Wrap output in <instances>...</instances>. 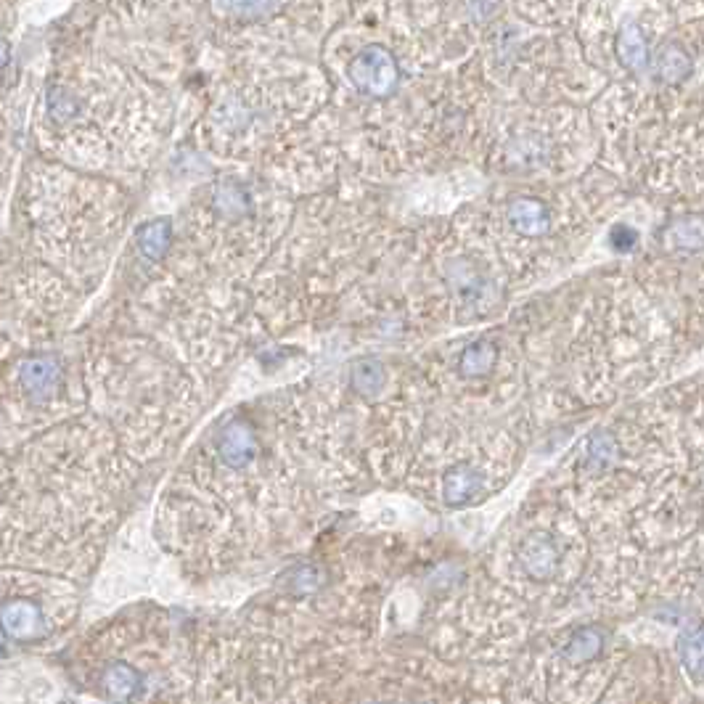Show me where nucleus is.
I'll use <instances>...</instances> for the list:
<instances>
[{
  "mask_svg": "<svg viewBox=\"0 0 704 704\" xmlns=\"http://www.w3.org/2000/svg\"><path fill=\"white\" fill-rule=\"evenodd\" d=\"M104 686L114 699H128L133 697L135 686H138V675L128 665H112L104 675Z\"/></svg>",
  "mask_w": 704,
  "mask_h": 704,
  "instance_id": "1a4fd4ad",
  "label": "nucleus"
},
{
  "mask_svg": "<svg viewBox=\"0 0 704 704\" xmlns=\"http://www.w3.org/2000/svg\"><path fill=\"white\" fill-rule=\"evenodd\" d=\"M556 548L548 540H532L522 551V562L535 577H548L556 570Z\"/></svg>",
  "mask_w": 704,
  "mask_h": 704,
  "instance_id": "0eeeda50",
  "label": "nucleus"
},
{
  "mask_svg": "<svg viewBox=\"0 0 704 704\" xmlns=\"http://www.w3.org/2000/svg\"><path fill=\"white\" fill-rule=\"evenodd\" d=\"M167 241H170V225H167L165 220L143 225L141 233H138V247L143 249V255L146 257L162 255L167 249Z\"/></svg>",
  "mask_w": 704,
  "mask_h": 704,
  "instance_id": "9d476101",
  "label": "nucleus"
},
{
  "mask_svg": "<svg viewBox=\"0 0 704 704\" xmlns=\"http://www.w3.org/2000/svg\"><path fill=\"white\" fill-rule=\"evenodd\" d=\"M0 625L11 638H35L40 633V609L30 601H11L0 612Z\"/></svg>",
  "mask_w": 704,
  "mask_h": 704,
  "instance_id": "39448f33",
  "label": "nucleus"
},
{
  "mask_svg": "<svg viewBox=\"0 0 704 704\" xmlns=\"http://www.w3.org/2000/svg\"><path fill=\"white\" fill-rule=\"evenodd\" d=\"M59 376V363L48 358V355H40V358L24 360L22 371H19V382H22L24 392L32 400H43L45 395H51V390H56Z\"/></svg>",
  "mask_w": 704,
  "mask_h": 704,
  "instance_id": "7ed1b4c3",
  "label": "nucleus"
},
{
  "mask_svg": "<svg viewBox=\"0 0 704 704\" xmlns=\"http://www.w3.org/2000/svg\"><path fill=\"white\" fill-rule=\"evenodd\" d=\"M477 487H480V477L472 466H458L445 480V498L448 503H464L477 493Z\"/></svg>",
  "mask_w": 704,
  "mask_h": 704,
  "instance_id": "6e6552de",
  "label": "nucleus"
},
{
  "mask_svg": "<svg viewBox=\"0 0 704 704\" xmlns=\"http://www.w3.org/2000/svg\"><path fill=\"white\" fill-rule=\"evenodd\" d=\"M218 11L228 22H270L278 11H284V0H218Z\"/></svg>",
  "mask_w": 704,
  "mask_h": 704,
  "instance_id": "20e7f679",
  "label": "nucleus"
},
{
  "mask_svg": "<svg viewBox=\"0 0 704 704\" xmlns=\"http://www.w3.org/2000/svg\"><path fill=\"white\" fill-rule=\"evenodd\" d=\"M617 59L628 72H646L649 64H652V40H649V32L641 27L638 22H625L617 32Z\"/></svg>",
  "mask_w": 704,
  "mask_h": 704,
  "instance_id": "f03ea898",
  "label": "nucleus"
},
{
  "mask_svg": "<svg viewBox=\"0 0 704 704\" xmlns=\"http://www.w3.org/2000/svg\"><path fill=\"white\" fill-rule=\"evenodd\" d=\"M493 358H495L493 347L477 345L464 355V368L466 371H474V374H482V371H487V368H490Z\"/></svg>",
  "mask_w": 704,
  "mask_h": 704,
  "instance_id": "9b49d317",
  "label": "nucleus"
},
{
  "mask_svg": "<svg viewBox=\"0 0 704 704\" xmlns=\"http://www.w3.org/2000/svg\"><path fill=\"white\" fill-rule=\"evenodd\" d=\"M400 77H403V69L395 51L382 43L363 45L347 61V80L366 98H387L400 85Z\"/></svg>",
  "mask_w": 704,
  "mask_h": 704,
  "instance_id": "f257e3e1",
  "label": "nucleus"
},
{
  "mask_svg": "<svg viewBox=\"0 0 704 704\" xmlns=\"http://www.w3.org/2000/svg\"><path fill=\"white\" fill-rule=\"evenodd\" d=\"M8 61H11V45H8V40L0 35V69L8 67Z\"/></svg>",
  "mask_w": 704,
  "mask_h": 704,
  "instance_id": "f8f14e48",
  "label": "nucleus"
},
{
  "mask_svg": "<svg viewBox=\"0 0 704 704\" xmlns=\"http://www.w3.org/2000/svg\"><path fill=\"white\" fill-rule=\"evenodd\" d=\"M509 218L514 223V228L522 233H540L548 225L546 207L535 199H519L511 204Z\"/></svg>",
  "mask_w": 704,
  "mask_h": 704,
  "instance_id": "423d86ee",
  "label": "nucleus"
}]
</instances>
